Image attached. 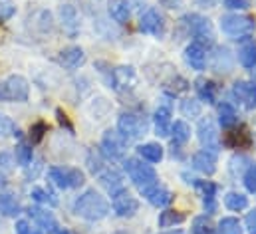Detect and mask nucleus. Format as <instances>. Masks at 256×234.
<instances>
[{"instance_id": "obj_51", "label": "nucleus", "mask_w": 256, "mask_h": 234, "mask_svg": "<svg viewBox=\"0 0 256 234\" xmlns=\"http://www.w3.org/2000/svg\"><path fill=\"white\" fill-rule=\"evenodd\" d=\"M165 8H169V10H175V8H181V4H183V0H159Z\"/></svg>"}, {"instance_id": "obj_5", "label": "nucleus", "mask_w": 256, "mask_h": 234, "mask_svg": "<svg viewBox=\"0 0 256 234\" xmlns=\"http://www.w3.org/2000/svg\"><path fill=\"white\" fill-rule=\"evenodd\" d=\"M220 30L228 36H246L254 30V18L246 14H226L220 18Z\"/></svg>"}, {"instance_id": "obj_12", "label": "nucleus", "mask_w": 256, "mask_h": 234, "mask_svg": "<svg viewBox=\"0 0 256 234\" xmlns=\"http://www.w3.org/2000/svg\"><path fill=\"white\" fill-rule=\"evenodd\" d=\"M28 216H30L44 232L56 234V230H58V220H56V216H54L50 210L42 208V206H30V208H28Z\"/></svg>"}, {"instance_id": "obj_39", "label": "nucleus", "mask_w": 256, "mask_h": 234, "mask_svg": "<svg viewBox=\"0 0 256 234\" xmlns=\"http://www.w3.org/2000/svg\"><path fill=\"white\" fill-rule=\"evenodd\" d=\"M88 169H90V173L92 175H100L102 171H104V161H102V155L100 153H96V151H90L88 153Z\"/></svg>"}, {"instance_id": "obj_22", "label": "nucleus", "mask_w": 256, "mask_h": 234, "mask_svg": "<svg viewBox=\"0 0 256 234\" xmlns=\"http://www.w3.org/2000/svg\"><path fill=\"white\" fill-rule=\"evenodd\" d=\"M98 178H100L102 186H106V190L110 194H114L116 190L124 188V176L120 175L114 167H104V171L98 175Z\"/></svg>"}, {"instance_id": "obj_57", "label": "nucleus", "mask_w": 256, "mask_h": 234, "mask_svg": "<svg viewBox=\"0 0 256 234\" xmlns=\"http://www.w3.org/2000/svg\"><path fill=\"white\" fill-rule=\"evenodd\" d=\"M163 234H185V232H179V230H177V232H163Z\"/></svg>"}, {"instance_id": "obj_33", "label": "nucleus", "mask_w": 256, "mask_h": 234, "mask_svg": "<svg viewBox=\"0 0 256 234\" xmlns=\"http://www.w3.org/2000/svg\"><path fill=\"white\" fill-rule=\"evenodd\" d=\"M48 176L58 188H70V176H68V169L64 167H50Z\"/></svg>"}, {"instance_id": "obj_45", "label": "nucleus", "mask_w": 256, "mask_h": 234, "mask_svg": "<svg viewBox=\"0 0 256 234\" xmlns=\"http://www.w3.org/2000/svg\"><path fill=\"white\" fill-rule=\"evenodd\" d=\"M56 119H58V123H60V127L62 129H66L68 133H74L76 131V127H74V123H72V119L68 117V114H66L64 110H56Z\"/></svg>"}, {"instance_id": "obj_21", "label": "nucleus", "mask_w": 256, "mask_h": 234, "mask_svg": "<svg viewBox=\"0 0 256 234\" xmlns=\"http://www.w3.org/2000/svg\"><path fill=\"white\" fill-rule=\"evenodd\" d=\"M143 196H145L153 206H157V208H163V206L171 204V200H173V192H171L169 188H165L163 184H155V186L149 188Z\"/></svg>"}, {"instance_id": "obj_20", "label": "nucleus", "mask_w": 256, "mask_h": 234, "mask_svg": "<svg viewBox=\"0 0 256 234\" xmlns=\"http://www.w3.org/2000/svg\"><path fill=\"white\" fill-rule=\"evenodd\" d=\"M155 131L159 137H167L171 133V108L169 106H159L153 114Z\"/></svg>"}, {"instance_id": "obj_31", "label": "nucleus", "mask_w": 256, "mask_h": 234, "mask_svg": "<svg viewBox=\"0 0 256 234\" xmlns=\"http://www.w3.org/2000/svg\"><path fill=\"white\" fill-rule=\"evenodd\" d=\"M238 62L242 68H254L256 66V44L254 42H244L238 48Z\"/></svg>"}, {"instance_id": "obj_3", "label": "nucleus", "mask_w": 256, "mask_h": 234, "mask_svg": "<svg viewBox=\"0 0 256 234\" xmlns=\"http://www.w3.org/2000/svg\"><path fill=\"white\" fill-rule=\"evenodd\" d=\"M181 22L185 24L187 32L194 38V42H198L200 46H210L214 42V30L208 18L200 14H187L181 18Z\"/></svg>"}, {"instance_id": "obj_14", "label": "nucleus", "mask_w": 256, "mask_h": 234, "mask_svg": "<svg viewBox=\"0 0 256 234\" xmlns=\"http://www.w3.org/2000/svg\"><path fill=\"white\" fill-rule=\"evenodd\" d=\"M60 22H62V28H64V32L68 36L74 38L80 32V16H78L76 6L68 4V2H64L60 6Z\"/></svg>"}, {"instance_id": "obj_50", "label": "nucleus", "mask_w": 256, "mask_h": 234, "mask_svg": "<svg viewBox=\"0 0 256 234\" xmlns=\"http://www.w3.org/2000/svg\"><path fill=\"white\" fill-rule=\"evenodd\" d=\"M30 230H32V226H30L28 220H18L16 222V234H28Z\"/></svg>"}, {"instance_id": "obj_19", "label": "nucleus", "mask_w": 256, "mask_h": 234, "mask_svg": "<svg viewBox=\"0 0 256 234\" xmlns=\"http://www.w3.org/2000/svg\"><path fill=\"white\" fill-rule=\"evenodd\" d=\"M194 186L202 192V206L208 214L216 210V184L210 180H194Z\"/></svg>"}, {"instance_id": "obj_48", "label": "nucleus", "mask_w": 256, "mask_h": 234, "mask_svg": "<svg viewBox=\"0 0 256 234\" xmlns=\"http://www.w3.org/2000/svg\"><path fill=\"white\" fill-rule=\"evenodd\" d=\"M244 224H246V232H248V234H256V208H254V210H250V212L246 214V220H244Z\"/></svg>"}, {"instance_id": "obj_24", "label": "nucleus", "mask_w": 256, "mask_h": 234, "mask_svg": "<svg viewBox=\"0 0 256 234\" xmlns=\"http://www.w3.org/2000/svg\"><path fill=\"white\" fill-rule=\"evenodd\" d=\"M108 10H110V16H112L118 24H126L129 20V16H131L128 0H110V2H108Z\"/></svg>"}, {"instance_id": "obj_4", "label": "nucleus", "mask_w": 256, "mask_h": 234, "mask_svg": "<svg viewBox=\"0 0 256 234\" xmlns=\"http://www.w3.org/2000/svg\"><path fill=\"white\" fill-rule=\"evenodd\" d=\"M147 129H149V125H147L145 117H141L139 114L124 112L118 119V131L126 137V141L141 139L143 135H147Z\"/></svg>"}, {"instance_id": "obj_16", "label": "nucleus", "mask_w": 256, "mask_h": 234, "mask_svg": "<svg viewBox=\"0 0 256 234\" xmlns=\"http://www.w3.org/2000/svg\"><path fill=\"white\" fill-rule=\"evenodd\" d=\"M58 62H60V66H64L66 70H78L86 64V52L80 46H68L60 52Z\"/></svg>"}, {"instance_id": "obj_37", "label": "nucleus", "mask_w": 256, "mask_h": 234, "mask_svg": "<svg viewBox=\"0 0 256 234\" xmlns=\"http://www.w3.org/2000/svg\"><path fill=\"white\" fill-rule=\"evenodd\" d=\"M48 123L46 121H36V123H32V127H30V131H28V137H30V143L32 145H38V143H42V139H44V135L48 133Z\"/></svg>"}, {"instance_id": "obj_35", "label": "nucleus", "mask_w": 256, "mask_h": 234, "mask_svg": "<svg viewBox=\"0 0 256 234\" xmlns=\"http://www.w3.org/2000/svg\"><path fill=\"white\" fill-rule=\"evenodd\" d=\"M30 196H32L38 204H48V206H56V204H58V198H56L52 192H48L46 188H42V186H34L32 192H30Z\"/></svg>"}, {"instance_id": "obj_58", "label": "nucleus", "mask_w": 256, "mask_h": 234, "mask_svg": "<svg viewBox=\"0 0 256 234\" xmlns=\"http://www.w3.org/2000/svg\"><path fill=\"white\" fill-rule=\"evenodd\" d=\"M118 234H126V232H118Z\"/></svg>"}, {"instance_id": "obj_38", "label": "nucleus", "mask_w": 256, "mask_h": 234, "mask_svg": "<svg viewBox=\"0 0 256 234\" xmlns=\"http://www.w3.org/2000/svg\"><path fill=\"white\" fill-rule=\"evenodd\" d=\"M191 232L192 234H212L214 232V226H212V222H210L208 216H196V218L192 220Z\"/></svg>"}, {"instance_id": "obj_1", "label": "nucleus", "mask_w": 256, "mask_h": 234, "mask_svg": "<svg viewBox=\"0 0 256 234\" xmlns=\"http://www.w3.org/2000/svg\"><path fill=\"white\" fill-rule=\"evenodd\" d=\"M74 212L86 220H104L110 214V202L96 188H88L74 202Z\"/></svg>"}, {"instance_id": "obj_25", "label": "nucleus", "mask_w": 256, "mask_h": 234, "mask_svg": "<svg viewBox=\"0 0 256 234\" xmlns=\"http://www.w3.org/2000/svg\"><path fill=\"white\" fill-rule=\"evenodd\" d=\"M194 90H196V96L202 102H206V104H214L216 102V86H214V82L204 80V78H198L194 82Z\"/></svg>"}, {"instance_id": "obj_11", "label": "nucleus", "mask_w": 256, "mask_h": 234, "mask_svg": "<svg viewBox=\"0 0 256 234\" xmlns=\"http://www.w3.org/2000/svg\"><path fill=\"white\" fill-rule=\"evenodd\" d=\"M222 143L228 147V149H248L252 147V135L248 133L246 127H234V129H228L222 137Z\"/></svg>"}, {"instance_id": "obj_42", "label": "nucleus", "mask_w": 256, "mask_h": 234, "mask_svg": "<svg viewBox=\"0 0 256 234\" xmlns=\"http://www.w3.org/2000/svg\"><path fill=\"white\" fill-rule=\"evenodd\" d=\"M242 182H244V186H246L248 192H254L256 194V165H250V167L244 171Z\"/></svg>"}, {"instance_id": "obj_56", "label": "nucleus", "mask_w": 256, "mask_h": 234, "mask_svg": "<svg viewBox=\"0 0 256 234\" xmlns=\"http://www.w3.org/2000/svg\"><path fill=\"white\" fill-rule=\"evenodd\" d=\"M0 186H4V176L0 175Z\"/></svg>"}, {"instance_id": "obj_18", "label": "nucleus", "mask_w": 256, "mask_h": 234, "mask_svg": "<svg viewBox=\"0 0 256 234\" xmlns=\"http://www.w3.org/2000/svg\"><path fill=\"white\" fill-rule=\"evenodd\" d=\"M185 62H187V66H191L192 70L202 72L204 66H206V52H204V46H200L198 42H191V44L185 48Z\"/></svg>"}, {"instance_id": "obj_54", "label": "nucleus", "mask_w": 256, "mask_h": 234, "mask_svg": "<svg viewBox=\"0 0 256 234\" xmlns=\"http://www.w3.org/2000/svg\"><path fill=\"white\" fill-rule=\"evenodd\" d=\"M28 234H42V230H36V228H32V230H30Z\"/></svg>"}, {"instance_id": "obj_26", "label": "nucleus", "mask_w": 256, "mask_h": 234, "mask_svg": "<svg viewBox=\"0 0 256 234\" xmlns=\"http://www.w3.org/2000/svg\"><path fill=\"white\" fill-rule=\"evenodd\" d=\"M185 212L183 210H177V208H165L161 214H159V226L161 228H171V226H177L181 222H185Z\"/></svg>"}, {"instance_id": "obj_34", "label": "nucleus", "mask_w": 256, "mask_h": 234, "mask_svg": "<svg viewBox=\"0 0 256 234\" xmlns=\"http://www.w3.org/2000/svg\"><path fill=\"white\" fill-rule=\"evenodd\" d=\"M14 157H16V163L20 167H28L32 163V145L28 143H18L16 145V151H14Z\"/></svg>"}, {"instance_id": "obj_2", "label": "nucleus", "mask_w": 256, "mask_h": 234, "mask_svg": "<svg viewBox=\"0 0 256 234\" xmlns=\"http://www.w3.org/2000/svg\"><path fill=\"white\" fill-rule=\"evenodd\" d=\"M124 169H126V173L133 180V184L137 186V190L141 194H145L149 188L159 184L157 173H155V169L151 165H145V163H141L137 159H126L124 161Z\"/></svg>"}, {"instance_id": "obj_43", "label": "nucleus", "mask_w": 256, "mask_h": 234, "mask_svg": "<svg viewBox=\"0 0 256 234\" xmlns=\"http://www.w3.org/2000/svg\"><path fill=\"white\" fill-rule=\"evenodd\" d=\"M68 176H70V188H80L86 182V175L80 169H68Z\"/></svg>"}, {"instance_id": "obj_46", "label": "nucleus", "mask_w": 256, "mask_h": 234, "mask_svg": "<svg viewBox=\"0 0 256 234\" xmlns=\"http://www.w3.org/2000/svg\"><path fill=\"white\" fill-rule=\"evenodd\" d=\"M224 6L228 10H246L250 6V0H224Z\"/></svg>"}, {"instance_id": "obj_41", "label": "nucleus", "mask_w": 256, "mask_h": 234, "mask_svg": "<svg viewBox=\"0 0 256 234\" xmlns=\"http://www.w3.org/2000/svg\"><path fill=\"white\" fill-rule=\"evenodd\" d=\"M6 135H20V131L16 129V125L10 117L0 114V137H6Z\"/></svg>"}, {"instance_id": "obj_30", "label": "nucleus", "mask_w": 256, "mask_h": 234, "mask_svg": "<svg viewBox=\"0 0 256 234\" xmlns=\"http://www.w3.org/2000/svg\"><path fill=\"white\" fill-rule=\"evenodd\" d=\"M236 110L230 106V104H226V102H222L220 106H218V123H220V127H224V129H230L234 123H236Z\"/></svg>"}, {"instance_id": "obj_36", "label": "nucleus", "mask_w": 256, "mask_h": 234, "mask_svg": "<svg viewBox=\"0 0 256 234\" xmlns=\"http://www.w3.org/2000/svg\"><path fill=\"white\" fill-rule=\"evenodd\" d=\"M222 62H224V66L230 70L232 68V60H230V52L226 50V48H216V52H214V56H212V68L216 70V72H224V68H222Z\"/></svg>"}, {"instance_id": "obj_55", "label": "nucleus", "mask_w": 256, "mask_h": 234, "mask_svg": "<svg viewBox=\"0 0 256 234\" xmlns=\"http://www.w3.org/2000/svg\"><path fill=\"white\" fill-rule=\"evenodd\" d=\"M90 2H92V4H96V6H98V4H102V2H104V0H90Z\"/></svg>"}, {"instance_id": "obj_9", "label": "nucleus", "mask_w": 256, "mask_h": 234, "mask_svg": "<svg viewBox=\"0 0 256 234\" xmlns=\"http://www.w3.org/2000/svg\"><path fill=\"white\" fill-rule=\"evenodd\" d=\"M4 86V102H28L30 86L22 76H8Z\"/></svg>"}, {"instance_id": "obj_10", "label": "nucleus", "mask_w": 256, "mask_h": 234, "mask_svg": "<svg viewBox=\"0 0 256 234\" xmlns=\"http://www.w3.org/2000/svg\"><path fill=\"white\" fill-rule=\"evenodd\" d=\"M139 30L143 34H149V36H155V38H161L165 34V18L159 10L155 8H149L141 18H139Z\"/></svg>"}, {"instance_id": "obj_40", "label": "nucleus", "mask_w": 256, "mask_h": 234, "mask_svg": "<svg viewBox=\"0 0 256 234\" xmlns=\"http://www.w3.org/2000/svg\"><path fill=\"white\" fill-rule=\"evenodd\" d=\"M181 114L187 117H198L200 116V102L196 100H183L181 102Z\"/></svg>"}, {"instance_id": "obj_8", "label": "nucleus", "mask_w": 256, "mask_h": 234, "mask_svg": "<svg viewBox=\"0 0 256 234\" xmlns=\"http://www.w3.org/2000/svg\"><path fill=\"white\" fill-rule=\"evenodd\" d=\"M112 206H114L118 216L131 218L139 210V200L135 196H131V192H129L128 188H120V190H116L112 194Z\"/></svg>"}, {"instance_id": "obj_32", "label": "nucleus", "mask_w": 256, "mask_h": 234, "mask_svg": "<svg viewBox=\"0 0 256 234\" xmlns=\"http://www.w3.org/2000/svg\"><path fill=\"white\" fill-rule=\"evenodd\" d=\"M214 232L216 234H242V224H240L238 218L226 216V218H222V220L218 222V226L214 228Z\"/></svg>"}, {"instance_id": "obj_49", "label": "nucleus", "mask_w": 256, "mask_h": 234, "mask_svg": "<svg viewBox=\"0 0 256 234\" xmlns=\"http://www.w3.org/2000/svg\"><path fill=\"white\" fill-rule=\"evenodd\" d=\"M0 167L2 169H12V155L10 153H0Z\"/></svg>"}, {"instance_id": "obj_17", "label": "nucleus", "mask_w": 256, "mask_h": 234, "mask_svg": "<svg viewBox=\"0 0 256 234\" xmlns=\"http://www.w3.org/2000/svg\"><path fill=\"white\" fill-rule=\"evenodd\" d=\"M192 167L202 173V175L210 176L216 173V153H210V151H198L192 155Z\"/></svg>"}, {"instance_id": "obj_23", "label": "nucleus", "mask_w": 256, "mask_h": 234, "mask_svg": "<svg viewBox=\"0 0 256 234\" xmlns=\"http://www.w3.org/2000/svg\"><path fill=\"white\" fill-rule=\"evenodd\" d=\"M137 155L147 163H161L165 151H163V147L159 143H145V145L137 147Z\"/></svg>"}, {"instance_id": "obj_53", "label": "nucleus", "mask_w": 256, "mask_h": 234, "mask_svg": "<svg viewBox=\"0 0 256 234\" xmlns=\"http://www.w3.org/2000/svg\"><path fill=\"white\" fill-rule=\"evenodd\" d=\"M56 234H70V230H66V228H58Z\"/></svg>"}, {"instance_id": "obj_29", "label": "nucleus", "mask_w": 256, "mask_h": 234, "mask_svg": "<svg viewBox=\"0 0 256 234\" xmlns=\"http://www.w3.org/2000/svg\"><path fill=\"white\" fill-rule=\"evenodd\" d=\"M20 202L8 194V192H0V214L4 216H18L20 214Z\"/></svg>"}, {"instance_id": "obj_52", "label": "nucleus", "mask_w": 256, "mask_h": 234, "mask_svg": "<svg viewBox=\"0 0 256 234\" xmlns=\"http://www.w3.org/2000/svg\"><path fill=\"white\" fill-rule=\"evenodd\" d=\"M0 100L4 102V86H2V84H0Z\"/></svg>"}, {"instance_id": "obj_44", "label": "nucleus", "mask_w": 256, "mask_h": 234, "mask_svg": "<svg viewBox=\"0 0 256 234\" xmlns=\"http://www.w3.org/2000/svg\"><path fill=\"white\" fill-rule=\"evenodd\" d=\"M250 165H248V159L246 157H232V161H230V171H232V175H236V171H238V175L242 173L244 175V171L248 169Z\"/></svg>"}, {"instance_id": "obj_7", "label": "nucleus", "mask_w": 256, "mask_h": 234, "mask_svg": "<svg viewBox=\"0 0 256 234\" xmlns=\"http://www.w3.org/2000/svg\"><path fill=\"white\" fill-rule=\"evenodd\" d=\"M126 137L120 133V131H114V129H108L102 137V155H106L108 159H124L126 155Z\"/></svg>"}, {"instance_id": "obj_6", "label": "nucleus", "mask_w": 256, "mask_h": 234, "mask_svg": "<svg viewBox=\"0 0 256 234\" xmlns=\"http://www.w3.org/2000/svg\"><path fill=\"white\" fill-rule=\"evenodd\" d=\"M196 137H198V143L202 145L204 151L218 153V149H220V137H218V129H216V125H214V121L210 117H202L198 121Z\"/></svg>"}, {"instance_id": "obj_27", "label": "nucleus", "mask_w": 256, "mask_h": 234, "mask_svg": "<svg viewBox=\"0 0 256 234\" xmlns=\"http://www.w3.org/2000/svg\"><path fill=\"white\" fill-rule=\"evenodd\" d=\"M191 139V127L185 121H175L171 125V143L177 145H185Z\"/></svg>"}, {"instance_id": "obj_15", "label": "nucleus", "mask_w": 256, "mask_h": 234, "mask_svg": "<svg viewBox=\"0 0 256 234\" xmlns=\"http://www.w3.org/2000/svg\"><path fill=\"white\" fill-rule=\"evenodd\" d=\"M232 96L248 110L256 108V86L250 82H236L232 86Z\"/></svg>"}, {"instance_id": "obj_28", "label": "nucleus", "mask_w": 256, "mask_h": 234, "mask_svg": "<svg viewBox=\"0 0 256 234\" xmlns=\"http://www.w3.org/2000/svg\"><path fill=\"white\" fill-rule=\"evenodd\" d=\"M224 206L232 212H240L248 206V196L242 194V192H236V190H230L224 194Z\"/></svg>"}, {"instance_id": "obj_47", "label": "nucleus", "mask_w": 256, "mask_h": 234, "mask_svg": "<svg viewBox=\"0 0 256 234\" xmlns=\"http://www.w3.org/2000/svg\"><path fill=\"white\" fill-rule=\"evenodd\" d=\"M14 12H16V8L12 4H8V2L0 4V20H10L14 16Z\"/></svg>"}, {"instance_id": "obj_13", "label": "nucleus", "mask_w": 256, "mask_h": 234, "mask_svg": "<svg viewBox=\"0 0 256 234\" xmlns=\"http://www.w3.org/2000/svg\"><path fill=\"white\" fill-rule=\"evenodd\" d=\"M135 84V70L131 66H120L110 72V88L128 90Z\"/></svg>"}]
</instances>
